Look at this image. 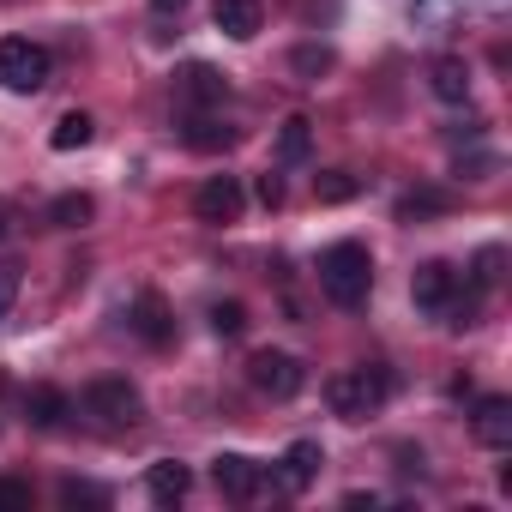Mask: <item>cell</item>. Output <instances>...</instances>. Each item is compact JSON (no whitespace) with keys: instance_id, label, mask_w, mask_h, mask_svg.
<instances>
[{"instance_id":"obj_8","label":"cell","mask_w":512,"mask_h":512,"mask_svg":"<svg viewBox=\"0 0 512 512\" xmlns=\"http://www.w3.org/2000/svg\"><path fill=\"white\" fill-rule=\"evenodd\" d=\"M175 91H181V103L211 109V103H223V97H229V79H223L217 67H205V61H187V67L175 73Z\"/></svg>"},{"instance_id":"obj_17","label":"cell","mask_w":512,"mask_h":512,"mask_svg":"<svg viewBox=\"0 0 512 512\" xmlns=\"http://www.w3.org/2000/svg\"><path fill=\"white\" fill-rule=\"evenodd\" d=\"M91 133H97V121H91L85 109H67V115L55 121L49 145H55V151H79V145H91Z\"/></svg>"},{"instance_id":"obj_15","label":"cell","mask_w":512,"mask_h":512,"mask_svg":"<svg viewBox=\"0 0 512 512\" xmlns=\"http://www.w3.org/2000/svg\"><path fill=\"white\" fill-rule=\"evenodd\" d=\"M145 482H151V500H157V506H181V500H187V488H193V470H187V464H175V458H163V464H151V476H145Z\"/></svg>"},{"instance_id":"obj_9","label":"cell","mask_w":512,"mask_h":512,"mask_svg":"<svg viewBox=\"0 0 512 512\" xmlns=\"http://www.w3.org/2000/svg\"><path fill=\"white\" fill-rule=\"evenodd\" d=\"M452 290H458V272H452L446 260H422L416 278H410V296H416V308H428V314H440V308L452 302Z\"/></svg>"},{"instance_id":"obj_26","label":"cell","mask_w":512,"mask_h":512,"mask_svg":"<svg viewBox=\"0 0 512 512\" xmlns=\"http://www.w3.org/2000/svg\"><path fill=\"white\" fill-rule=\"evenodd\" d=\"M500 266H506V253H500V247H482V253H476V284L494 290V284H500Z\"/></svg>"},{"instance_id":"obj_7","label":"cell","mask_w":512,"mask_h":512,"mask_svg":"<svg viewBox=\"0 0 512 512\" xmlns=\"http://www.w3.org/2000/svg\"><path fill=\"white\" fill-rule=\"evenodd\" d=\"M241 205H247V193H241V181H235V175H211V181L193 193L199 223H235V217H241Z\"/></svg>"},{"instance_id":"obj_6","label":"cell","mask_w":512,"mask_h":512,"mask_svg":"<svg viewBox=\"0 0 512 512\" xmlns=\"http://www.w3.org/2000/svg\"><path fill=\"white\" fill-rule=\"evenodd\" d=\"M211 482L223 500H260L266 494V464H253L241 452H217L211 458Z\"/></svg>"},{"instance_id":"obj_12","label":"cell","mask_w":512,"mask_h":512,"mask_svg":"<svg viewBox=\"0 0 512 512\" xmlns=\"http://www.w3.org/2000/svg\"><path fill=\"white\" fill-rule=\"evenodd\" d=\"M320 464H326V452H320V440H296L290 452H284V470H278V488H290V494H302L314 476H320Z\"/></svg>"},{"instance_id":"obj_4","label":"cell","mask_w":512,"mask_h":512,"mask_svg":"<svg viewBox=\"0 0 512 512\" xmlns=\"http://www.w3.org/2000/svg\"><path fill=\"white\" fill-rule=\"evenodd\" d=\"M247 380H253V392H266V398H296L302 386H308V368L290 356V350H260L247 362Z\"/></svg>"},{"instance_id":"obj_1","label":"cell","mask_w":512,"mask_h":512,"mask_svg":"<svg viewBox=\"0 0 512 512\" xmlns=\"http://www.w3.org/2000/svg\"><path fill=\"white\" fill-rule=\"evenodd\" d=\"M320 290H326V302H338V308H362L368 290H374V253H368L362 241H332V247L320 253Z\"/></svg>"},{"instance_id":"obj_11","label":"cell","mask_w":512,"mask_h":512,"mask_svg":"<svg viewBox=\"0 0 512 512\" xmlns=\"http://www.w3.org/2000/svg\"><path fill=\"white\" fill-rule=\"evenodd\" d=\"M127 320H133V332H139L145 344H157V350H163V344L175 338V320H169V302H163L157 290H139V296H133V314H127Z\"/></svg>"},{"instance_id":"obj_25","label":"cell","mask_w":512,"mask_h":512,"mask_svg":"<svg viewBox=\"0 0 512 512\" xmlns=\"http://www.w3.org/2000/svg\"><path fill=\"white\" fill-rule=\"evenodd\" d=\"M61 500L67 506H109V494L97 482H61Z\"/></svg>"},{"instance_id":"obj_24","label":"cell","mask_w":512,"mask_h":512,"mask_svg":"<svg viewBox=\"0 0 512 512\" xmlns=\"http://www.w3.org/2000/svg\"><path fill=\"white\" fill-rule=\"evenodd\" d=\"M290 67H296L302 79H320V73H332V49H314V43H308V49L290 55Z\"/></svg>"},{"instance_id":"obj_23","label":"cell","mask_w":512,"mask_h":512,"mask_svg":"<svg viewBox=\"0 0 512 512\" xmlns=\"http://www.w3.org/2000/svg\"><path fill=\"white\" fill-rule=\"evenodd\" d=\"M211 332H217V338H241V332H247V308H241V302H217V308H211Z\"/></svg>"},{"instance_id":"obj_30","label":"cell","mask_w":512,"mask_h":512,"mask_svg":"<svg viewBox=\"0 0 512 512\" xmlns=\"http://www.w3.org/2000/svg\"><path fill=\"white\" fill-rule=\"evenodd\" d=\"M151 7H157V13H181V7H187V0H151Z\"/></svg>"},{"instance_id":"obj_2","label":"cell","mask_w":512,"mask_h":512,"mask_svg":"<svg viewBox=\"0 0 512 512\" xmlns=\"http://www.w3.org/2000/svg\"><path fill=\"white\" fill-rule=\"evenodd\" d=\"M386 398H392V374H386L380 362H368V368H344V374L326 380V404H332V416H344V422L374 416Z\"/></svg>"},{"instance_id":"obj_20","label":"cell","mask_w":512,"mask_h":512,"mask_svg":"<svg viewBox=\"0 0 512 512\" xmlns=\"http://www.w3.org/2000/svg\"><path fill=\"white\" fill-rule=\"evenodd\" d=\"M91 217H97L91 193H61V199L49 205V223H55V229H85Z\"/></svg>"},{"instance_id":"obj_22","label":"cell","mask_w":512,"mask_h":512,"mask_svg":"<svg viewBox=\"0 0 512 512\" xmlns=\"http://www.w3.org/2000/svg\"><path fill=\"white\" fill-rule=\"evenodd\" d=\"M356 187H362V181H356L350 169H326V175H314V199H320V205H344V199H356Z\"/></svg>"},{"instance_id":"obj_18","label":"cell","mask_w":512,"mask_h":512,"mask_svg":"<svg viewBox=\"0 0 512 512\" xmlns=\"http://www.w3.org/2000/svg\"><path fill=\"white\" fill-rule=\"evenodd\" d=\"M440 211H452V193H446V187H416V193L398 199V217H404V223H416V217H440Z\"/></svg>"},{"instance_id":"obj_27","label":"cell","mask_w":512,"mask_h":512,"mask_svg":"<svg viewBox=\"0 0 512 512\" xmlns=\"http://www.w3.org/2000/svg\"><path fill=\"white\" fill-rule=\"evenodd\" d=\"M0 506H31V482H13V476H0Z\"/></svg>"},{"instance_id":"obj_14","label":"cell","mask_w":512,"mask_h":512,"mask_svg":"<svg viewBox=\"0 0 512 512\" xmlns=\"http://www.w3.org/2000/svg\"><path fill=\"white\" fill-rule=\"evenodd\" d=\"M428 91H434L440 103H470V67H464L458 55H440V61L428 67Z\"/></svg>"},{"instance_id":"obj_16","label":"cell","mask_w":512,"mask_h":512,"mask_svg":"<svg viewBox=\"0 0 512 512\" xmlns=\"http://www.w3.org/2000/svg\"><path fill=\"white\" fill-rule=\"evenodd\" d=\"M181 139H187L193 151H229V145H235V127H229V121H211V115H187V121H181Z\"/></svg>"},{"instance_id":"obj_3","label":"cell","mask_w":512,"mask_h":512,"mask_svg":"<svg viewBox=\"0 0 512 512\" xmlns=\"http://www.w3.org/2000/svg\"><path fill=\"white\" fill-rule=\"evenodd\" d=\"M49 73H55V61H49L43 43H31V37H7V43H0V85H7L13 97H37L49 85Z\"/></svg>"},{"instance_id":"obj_29","label":"cell","mask_w":512,"mask_h":512,"mask_svg":"<svg viewBox=\"0 0 512 512\" xmlns=\"http://www.w3.org/2000/svg\"><path fill=\"white\" fill-rule=\"evenodd\" d=\"M253 193H260V205H272V211L284 205V181L278 175H260V187H253Z\"/></svg>"},{"instance_id":"obj_5","label":"cell","mask_w":512,"mask_h":512,"mask_svg":"<svg viewBox=\"0 0 512 512\" xmlns=\"http://www.w3.org/2000/svg\"><path fill=\"white\" fill-rule=\"evenodd\" d=\"M85 410L103 422V428H133L145 416V398L127 386V380H91L85 386Z\"/></svg>"},{"instance_id":"obj_19","label":"cell","mask_w":512,"mask_h":512,"mask_svg":"<svg viewBox=\"0 0 512 512\" xmlns=\"http://www.w3.org/2000/svg\"><path fill=\"white\" fill-rule=\"evenodd\" d=\"M308 151H314V121H308V115H290L284 133H278V157H284V163H302Z\"/></svg>"},{"instance_id":"obj_28","label":"cell","mask_w":512,"mask_h":512,"mask_svg":"<svg viewBox=\"0 0 512 512\" xmlns=\"http://www.w3.org/2000/svg\"><path fill=\"white\" fill-rule=\"evenodd\" d=\"M13 302H19V272H13V266H0V320H7Z\"/></svg>"},{"instance_id":"obj_10","label":"cell","mask_w":512,"mask_h":512,"mask_svg":"<svg viewBox=\"0 0 512 512\" xmlns=\"http://www.w3.org/2000/svg\"><path fill=\"white\" fill-rule=\"evenodd\" d=\"M211 19H217V31L235 37V43H253V37L266 31V7H260V0H217Z\"/></svg>"},{"instance_id":"obj_13","label":"cell","mask_w":512,"mask_h":512,"mask_svg":"<svg viewBox=\"0 0 512 512\" xmlns=\"http://www.w3.org/2000/svg\"><path fill=\"white\" fill-rule=\"evenodd\" d=\"M476 440L494 446V452L512 446V398H482L476 404Z\"/></svg>"},{"instance_id":"obj_21","label":"cell","mask_w":512,"mask_h":512,"mask_svg":"<svg viewBox=\"0 0 512 512\" xmlns=\"http://www.w3.org/2000/svg\"><path fill=\"white\" fill-rule=\"evenodd\" d=\"M25 416H31L37 428H55V422L67 416V392H55V386H31V398H25Z\"/></svg>"}]
</instances>
